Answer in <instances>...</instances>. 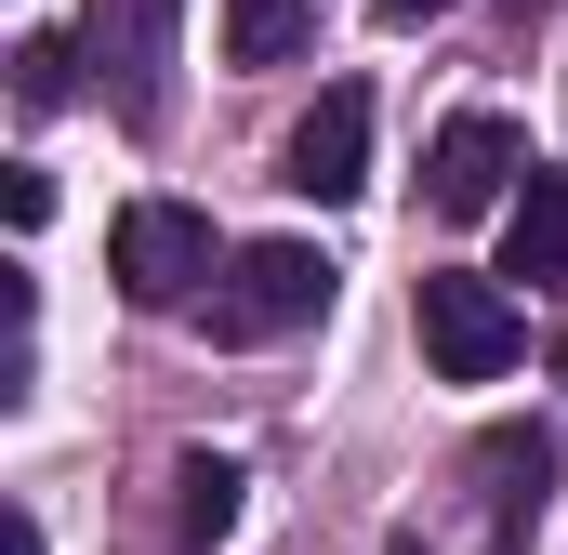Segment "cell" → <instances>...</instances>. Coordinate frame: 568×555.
Wrapping results in <instances>:
<instances>
[{
  "mask_svg": "<svg viewBox=\"0 0 568 555\" xmlns=\"http://www.w3.org/2000/svg\"><path fill=\"white\" fill-rule=\"evenodd\" d=\"M239 490H252V476H239L225 450H185V463H172V529H185V555H212L239 529Z\"/></svg>",
  "mask_w": 568,
  "mask_h": 555,
  "instance_id": "8",
  "label": "cell"
},
{
  "mask_svg": "<svg viewBox=\"0 0 568 555\" xmlns=\"http://www.w3.org/2000/svg\"><path fill=\"white\" fill-rule=\"evenodd\" d=\"M410 317H424V357L436 384H503L516 371V304H503V278H463V265H424V291H410Z\"/></svg>",
  "mask_w": 568,
  "mask_h": 555,
  "instance_id": "2",
  "label": "cell"
},
{
  "mask_svg": "<svg viewBox=\"0 0 568 555\" xmlns=\"http://www.w3.org/2000/svg\"><path fill=\"white\" fill-rule=\"evenodd\" d=\"M304 0H225V67H291L304 53Z\"/></svg>",
  "mask_w": 568,
  "mask_h": 555,
  "instance_id": "9",
  "label": "cell"
},
{
  "mask_svg": "<svg viewBox=\"0 0 568 555\" xmlns=\"http://www.w3.org/2000/svg\"><path fill=\"white\" fill-rule=\"evenodd\" d=\"M278 185L291 199H357L371 185V93H317L278 145Z\"/></svg>",
  "mask_w": 568,
  "mask_h": 555,
  "instance_id": "5",
  "label": "cell"
},
{
  "mask_svg": "<svg viewBox=\"0 0 568 555\" xmlns=\"http://www.w3.org/2000/svg\"><path fill=\"white\" fill-rule=\"evenodd\" d=\"M13 555H40V516H13Z\"/></svg>",
  "mask_w": 568,
  "mask_h": 555,
  "instance_id": "12",
  "label": "cell"
},
{
  "mask_svg": "<svg viewBox=\"0 0 568 555\" xmlns=\"http://www.w3.org/2000/svg\"><path fill=\"white\" fill-rule=\"evenodd\" d=\"M106 278H120L133 304H185V291L212 278V225H199L185 199H133V212L106 225Z\"/></svg>",
  "mask_w": 568,
  "mask_h": 555,
  "instance_id": "3",
  "label": "cell"
},
{
  "mask_svg": "<svg viewBox=\"0 0 568 555\" xmlns=\"http://www.w3.org/2000/svg\"><path fill=\"white\" fill-rule=\"evenodd\" d=\"M304 317H331V252L317 239H252L212 291V344H278Z\"/></svg>",
  "mask_w": 568,
  "mask_h": 555,
  "instance_id": "1",
  "label": "cell"
},
{
  "mask_svg": "<svg viewBox=\"0 0 568 555\" xmlns=\"http://www.w3.org/2000/svg\"><path fill=\"white\" fill-rule=\"evenodd\" d=\"M503 278H529V291H556L568 278V185L529 159V185L503 199Z\"/></svg>",
  "mask_w": 568,
  "mask_h": 555,
  "instance_id": "7",
  "label": "cell"
},
{
  "mask_svg": "<svg viewBox=\"0 0 568 555\" xmlns=\"http://www.w3.org/2000/svg\"><path fill=\"white\" fill-rule=\"evenodd\" d=\"M371 13H384V27H436L449 0H371Z\"/></svg>",
  "mask_w": 568,
  "mask_h": 555,
  "instance_id": "11",
  "label": "cell"
},
{
  "mask_svg": "<svg viewBox=\"0 0 568 555\" xmlns=\"http://www.w3.org/2000/svg\"><path fill=\"white\" fill-rule=\"evenodd\" d=\"M556 371H568V331H556Z\"/></svg>",
  "mask_w": 568,
  "mask_h": 555,
  "instance_id": "13",
  "label": "cell"
},
{
  "mask_svg": "<svg viewBox=\"0 0 568 555\" xmlns=\"http://www.w3.org/2000/svg\"><path fill=\"white\" fill-rule=\"evenodd\" d=\"M172 13H185V0H93V13H80V53L106 67L120 120H159V107H172Z\"/></svg>",
  "mask_w": 568,
  "mask_h": 555,
  "instance_id": "4",
  "label": "cell"
},
{
  "mask_svg": "<svg viewBox=\"0 0 568 555\" xmlns=\"http://www.w3.org/2000/svg\"><path fill=\"white\" fill-rule=\"evenodd\" d=\"M67 67H80V40H13V107L53 120V107H67Z\"/></svg>",
  "mask_w": 568,
  "mask_h": 555,
  "instance_id": "10",
  "label": "cell"
},
{
  "mask_svg": "<svg viewBox=\"0 0 568 555\" xmlns=\"http://www.w3.org/2000/svg\"><path fill=\"white\" fill-rule=\"evenodd\" d=\"M424 199L449 212V225H476V212H503L516 199V133L489 120V107H463L449 133L424 145Z\"/></svg>",
  "mask_w": 568,
  "mask_h": 555,
  "instance_id": "6",
  "label": "cell"
}]
</instances>
